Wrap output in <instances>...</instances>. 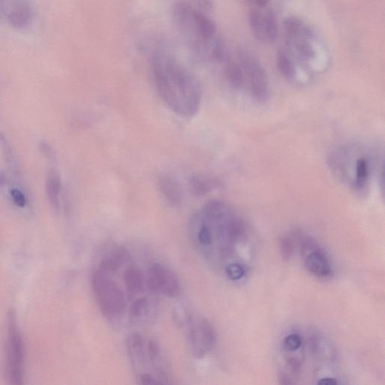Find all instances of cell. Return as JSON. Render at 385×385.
Listing matches in <instances>:
<instances>
[{
	"label": "cell",
	"mask_w": 385,
	"mask_h": 385,
	"mask_svg": "<svg viewBox=\"0 0 385 385\" xmlns=\"http://www.w3.org/2000/svg\"><path fill=\"white\" fill-rule=\"evenodd\" d=\"M156 90L176 114L190 117L199 111L202 89L199 81L170 53L156 50L151 58Z\"/></svg>",
	"instance_id": "cell-1"
},
{
	"label": "cell",
	"mask_w": 385,
	"mask_h": 385,
	"mask_svg": "<svg viewBox=\"0 0 385 385\" xmlns=\"http://www.w3.org/2000/svg\"><path fill=\"white\" fill-rule=\"evenodd\" d=\"M172 19L180 38L197 57L219 62L225 59V48L215 24L203 11L180 2L173 6Z\"/></svg>",
	"instance_id": "cell-2"
},
{
	"label": "cell",
	"mask_w": 385,
	"mask_h": 385,
	"mask_svg": "<svg viewBox=\"0 0 385 385\" xmlns=\"http://www.w3.org/2000/svg\"><path fill=\"white\" fill-rule=\"evenodd\" d=\"M197 214L212 237L213 256L224 258L230 255L239 240L246 234L245 222L224 201L211 200Z\"/></svg>",
	"instance_id": "cell-3"
},
{
	"label": "cell",
	"mask_w": 385,
	"mask_h": 385,
	"mask_svg": "<svg viewBox=\"0 0 385 385\" xmlns=\"http://www.w3.org/2000/svg\"><path fill=\"white\" fill-rule=\"evenodd\" d=\"M352 149L343 148L332 154L331 165L343 178H350L351 186L358 192L367 189L372 174V161L367 154H355Z\"/></svg>",
	"instance_id": "cell-4"
},
{
	"label": "cell",
	"mask_w": 385,
	"mask_h": 385,
	"mask_svg": "<svg viewBox=\"0 0 385 385\" xmlns=\"http://www.w3.org/2000/svg\"><path fill=\"white\" fill-rule=\"evenodd\" d=\"M93 291L103 315L108 319H117L125 308V296L113 282L110 273L98 269L92 276Z\"/></svg>",
	"instance_id": "cell-5"
},
{
	"label": "cell",
	"mask_w": 385,
	"mask_h": 385,
	"mask_svg": "<svg viewBox=\"0 0 385 385\" xmlns=\"http://www.w3.org/2000/svg\"><path fill=\"white\" fill-rule=\"evenodd\" d=\"M238 63L243 71V90L255 100L267 102L270 98L269 81L258 59L248 52L240 50L238 52Z\"/></svg>",
	"instance_id": "cell-6"
},
{
	"label": "cell",
	"mask_w": 385,
	"mask_h": 385,
	"mask_svg": "<svg viewBox=\"0 0 385 385\" xmlns=\"http://www.w3.org/2000/svg\"><path fill=\"white\" fill-rule=\"evenodd\" d=\"M6 372L11 384L23 383L24 370V348L16 316L10 312L6 346Z\"/></svg>",
	"instance_id": "cell-7"
},
{
	"label": "cell",
	"mask_w": 385,
	"mask_h": 385,
	"mask_svg": "<svg viewBox=\"0 0 385 385\" xmlns=\"http://www.w3.org/2000/svg\"><path fill=\"white\" fill-rule=\"evenodd\" d=\"M304 256L307 270L318 278H327L331 275L332 268L326 253L319 247L316 241L301 232H296Z\"/></svg>",
	"instance_id": "cell-8"
},
{
	"label": "cell",
	"mask_w": 385,
	"mask_h": 385,
	"mask_svg": "<svg viewBox=\"0 0 385 385\" xmlns=\"http://www.w3.org/2000/svg\"><path fill=\"white\" fill-rule=\"evenodd\" d=\"M189 324L188 339L192 352L202 357L212 350L216 343V333L209 321L205 318L196 321L187 318Z\"/></svg>",
	"instance_id": "cell-9"
},
{
	"label": "cell",
	"mask_w": 385,
	"mask_h": 385,
	"mask_svg": "<svg viewBox=\"0 0 385 385\" xmlns=\"http://www.w3.org/2000/svg\"><path fill=\"white\" fill-rule=\"evenodd\" d=\"M149 290L168 297L174 298L180 293V286L177 275L163 265L155 263L148 274Z\"/></svg>",
	"instance_id": "cell-10"
},
{
	"label": "cell",
	"mask_w": 385,
	"mask_h": 385,
	"mask_svg": "<svg viewBox=\"0 0 385 385\" xmlns=\"http://www.w3.org/2000/svg\"><path fill=\"white\" fill-rule=\"evenodd\" d=\"M6 18L11 26L24 28L29 25L33 18L30 5L23 0H18L10 4Z\"/></svg>",
	"instance_id": "cell-11"
},
{
	"label": "cell",
	"mask_w": 385,
	"mask_h": 385,
	"mask_svg": "<svg viewBox=\"0 0 385 385\" xmlns=\"http://www.w3.org/2000/svg\"><path fill=\"white\" fill-rule=\"evenodd\" d=\"M159 186L162 195L171 206L178 207L182 203L183 189L176 178L171 176H163L160 179Z\"/></svg>",
	"instance_id": "cell-12"
},
{
	"label": "cell",
	"mask_w": 385,
	"mask_h": 385,
	"mask_svg": "<svg viewBox=\"0 0 385 385\" xmlns=\"http://www.w3.org/2000/svg\"><path fill=\"white\" fill-rule=\"evenodd\" d=\"M45 189L51 206L54 209H58L60 204V195L62 191V183L59 174L54 170H51L47 173Z\"/></svg>",
	"instance_id": "cell-13"
},
{
	"label": "cell",
	"mask_w": 385,
	"mask_h": 385,
	"mask_svg": "<svg viewBox=\"0 0 385 385\" xmlns=\"http://www.w3.org/2000/svg\"><path fill=\"white\" fill-rule=\"evenodd\" d=\"M220 187L216 179L202 175H196L189 180V188L192 194L199 197L207 195Z\"/></svg>",
	"instance_id": "cell-14"
},
{
	"label": "cell",
	"mask_w": 385,
	"mask_h": 385,
	"mask_svg": "<svg viewBox=\"0 0 385 385\" xmlns=\"http://www.w3.org/2000/svg\"><path fill=\"white\" fill-rule=\"evenodd\" d=\"M225 76L229 84L236 90H243V71L238 62H228L225 67Z\"/></svg>",
	"instance_id": "cell-15"
},
{
	"label": "cell",
	"mask_w": 385,
	"mask_h": 385,
	"mask_svg": "<svg viewBox=\"0 0 385 385\" xmlns=\"http://www.w3.org/2000/svg\"><path fill=\"white\" fill-rule=\"evenodd\" d=\"M248 21L250 28L255 38L260 42H266L264 16L258 8H252L249 12Z\"/></svg>",
	"instance_id": "cell-16"
},
{
	"label": "cell",
	"mask_w": 385,
	"mask_h": 385,
	"mask_svg": "<svg viewBox=\"0 0 385 385\" xmlns=\"http://www.w3.org/2000/svg\"><path fill=\"white\" fill-rule=\"evenodd\" d=\"M127 252L125 249L120 248L113 252V254L103 259L100 265V270L107 273L115 272L127 260Z\"/></svg>",
	"instance_id": "cell-17"
},
{
	"label": "cell",
	"mask_w": 385,
	"mask_h": 385,
	"mask_svg": "<svg viewBox=\"0 0 385 385\" xmlns=\"http://www.w3.org/2000/svg\"><path fill=\"white\" fill-rule=\"evenodd\" d=\"M277 67L282 75L289 81H294L297 77L295 66L285 53L280 52L276 59Z\"/></svg>",
	"instance_id": "cell-18"
},
{
	"label": "cell",
	"mask_w": 385,
	"mask_h": 385,
	"mask_svg": "<svg viewBox=\"0 0 385 385\" xmlns=\"http://www.w3.org/2000/svg\"><path fill=\"white\" fill-rule=\"evenodd\" d=\"M125 282L128 292L131 294H138L142 291L143 279L141 272L132 268L125 272Z\"/></svg>",
	"instance_id": "cell-19"
},
{
	"label": "cell",
	"mask_w": 385,
	"mask_h": 385,
	"mask_svg": "<svg viewBox=\"0 0 385 385\" xmlns=\"http://www.w3.org/2000/svg\"><path fill=\"white\" fill-rule=\"evenodd\" d=\"M265 32H266L267 41L273 42L278 38L279 26L275 11L269 9L266 15H264Z\"/></svg>",
	"instance_id": "cell-20"
},
{
	"label": "cell",
	"mask_w": 385,
	"mask_h": 385,
	"mask_svg": "<svg viewBox=\"0 0 385 385\" xmlns=\"http://www.w3.org/2000/svg\"><path fill=\"white\" fill-rule=\"evenodd\" d=\"M149 308L147 297L137 299L130 309V318L132 321H137L146 314Z\"/></svg>",
	"instance_id": "cell-21"
},
{
	"label": "cell",
	"mask_w": 385,
	"mask_h": 385,
	"mask_svg": "<svg viewBox=\"0 0 385 385\" xmlns=\"http://www.w3.org/2000/svg\"><path fill=\"white\" fill-rule=\"evenodd\" d=\"M0 149H2L4 159L11 171L15 173H18V166L13 152H12L10 144L7 140L5 134L2 132H0Z\"/></svg>",
	"instance_id": "cell-22"
},
{
	"label": "cell",
	"mask_w": 385,
	"mask_h": 385,
	"mask_svg": "<svg viewBox=\"0 0 385 385\" xmlns=\"http://www.w3.org/2000/svg\"><path fill=\"white\" fill-rule=\"evenodd\" d=\"M127 345L131 356H134L136 359H140L143 354L144 341L142 337L134 333L129 336Z\"/></svg>",
	"instance_id": "cell-23"
},
{
	"label": "cell",
	"mask_w": 385,
	"mask_h": 385,
	"mask_svg": "<svg viewBox=\"0 0 385 385\" xmlns=\"http://www.w3.org/2000/svg\"><path fill=\"white\" fill-rule=\"evenodd\" d=\"M303 345L302 337L298 333H291L287 335L283 341V347L287 352H294Z\"/></svg>",
	"instance_id": "cell-24"
},
{
	"label": "cell",
	"mask_w": 385,
	"mask_h": 385,
	"mask_svg": "<svg viewBox=\"0 0 385 385\" xmlns=\"http://www.w3.org/2000/svg\"><path fill=\"white\" fill-rule=\"evenodd\" d=\"M292 235H285L280 241V248L282 257L287 260L291 258L294 252V242Z\"/></svg>",
	"instance_id": "cell-25"
},
{
	"label": "cell",
	"mask_w": 385,
	"mask_h": 385,
	"mask_svg": "<svg viewBox=\"0 0 385 385\" xmlns=\"http://www.w3.org/2000/svg\"><path fill=\"white\" fill-rule=\"evenodd\" d=\"M225 272L229 279L233 281H237L243 278L246 274V270L242 265L239 263H231L227 265Z\"/></svg>",
	"instance_id": "cell-26"
},
{
	"label": "cell",
	"mask_w": 385,
	"mask_h": 385,
	"mask_svg": "<svg viewBox=\"0 0 385 385\" xmlns=\"http://www.w3.org/2000/svg\"><path fill=\"white\" fill-rule=\"evenodd\" d=\"M10 196L18 207L24 208L27 206V197L21 190L18 188L11 189Z\"/></svg>",
	"instance_id": "cell-27"
},
{
	"label": "cell",
	"mask_w": 385,
	"mask_h": 385,
	"mask_svg": "<svg viewBox=\"0 0 385 385\" xmlns=\"http://www.w3.org/2000/svg\"><path fill=\"white\" fill-rule=\"evenodd\" d=\"M39 149L45 158L50 161H54L55 159L54 151L50 143L42 140L39 143Z\"/></svg>",
	"instance_id": "cell-28"
},
{
	"label": "cell",
	"mask_w": 385,
	"mask_h": 385,
	"mask_svg": "<svg viewBox=\"0 0 385 385\" xmlns=\"http://www.w3.org/2000/svg\"><path fill=\"white\" fill-rule=\"evenodd\" d=\"M148 356L151 362H154L156 359H158L160 354V349L158 343H155L154 340L149 342L147 345Z\"/></svg>",
	"instance_id": "cell-29"
},
{
	"label": "cell",
	"mask_w": 385,
	"mask_h": 385,
	"mask_svg": "<svg viewBox=\"0 0 385 385\" xmlns=\"http://www.w3.org/2000/svg\"><path fill=\"white\" fill-rule=\"evenodd\" d=\"M190 4L203 12L208 11L212 7V0H190Z\"/></svg>",
	"instance_id": "cell-30"
},
{
	"label": "cell",
	"mask_w": 385,
	"mask_h": 385,
	"mask_svg": "<svg viewBox=\"0 0 385 385\" xmlns=\"http://www.w3.org/2000/svg\"><path fill=\"white\" fill-rule=\"evenodd\" d=\"M140 384H161L158 379H156L154 377H153L151 375L149 374V373H142V374H140L139 376V379Z\"/></svg>",
	"instance_id": "cell-31"
},
{
	"label": "cell",
	"mask_w": 385,
	"mask_h": 385,
	"mask_svg": "<svg viewBox=\"0 0 385 385\" xmlns=\"http://www.w3.org/2000/svg\"><path fill=\"white\" fill-rule=\"evenodd\" d=\"M318 384H338V381H337L335 379L333 378H323L320 379L318 382Z\"/></svg>",
	"instance_id": "cell-32"
},
{
	"label": "cell",
	"mask_w": 385,
	"mask_h": 385,
	"mask_svg": "<svg viewBox=\"0 0 385 385\" xmlns=\"http://www.w3.org/2000/svg\"><path fill=\"white\" fill-rule=\"evenodd\" d=\"M248 1L254 3L260 8L266 7L269 4V0H248Z\"/></svg>",
	"instance_id": "cell-33"
},
{
	"label": "cell",
	"mask_w": 385,
	"mask_h": 385,
	"mask_svg": "<svg viewBox=\"0 0 385 385\" xmlns=\"http://www.w3.org/2000/svg\"><path fill=\"white\" fill-rule=\"evenodd\" d=\"M8 182L7 176L4 171H0V187H4Z\"/></svg>",
	"instance_id": "cell-34"
}]
</instances>
